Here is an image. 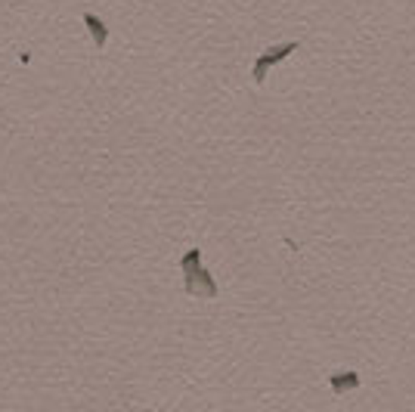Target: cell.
<instances>
[{
  "label": "cell",
  "instance_id": "cell-1",
  "mask_svg": "<svg viewBox=\"0 0 415 412\" xmlns=\"http://www.w3.org/2000/svg\"><path fill=\"white\" fill-rule=\"evenodd\" d=\"M180 270H183V291L192 298H217V282L214 276L202 267V248L192 245L183 257H180Z\"/></svg>",
  "mask_w": 415,
  "mask_h": 412
},
{
  "label": "cell",
  "instance_id": "cell-2",
  "mask_svg": "<svg viewBox=\"0 0 415 412\" xmlns=\"http://www.w3.org/2000/svg\"><path fill=\"white\" fill-rule=\"evenodd\" d=\"M298 41H289V44H276V46H270L266 53H260L257 59H254V69H251V78H254V84H264L266 81V71L273 69V65H279L282 59H289L294 50H298Z\"/></svg>",
  "mask_w": 415,
  "mask_h": 412
},
{
  "label": "cell",
  "instance_id": "cell-3",
  "mask_svg": "<svg viewBox=\"0 0 415 412\" xmlns=\"http://www.w3.org/2000/svg\"><path fill=\"white\" fill-rule=\"evenodd\" d=\"M81 22H84V28L93 35V46H96V50H103V46L109 44V25H105L103 19L96 16V12H84Z\"/></svg>",
  "mask_w": 415,
  "mask_h": 412
},
{
  "label": "cell",
  "instance_id": "cell-4",
  "mask_svg": "<svg viewBox=\"0 0 415 412\" xmlns=\"http://www.w3.org/2000/svg\"><path fill=\"white\" fill-rule=\"evenodd\" d=\"M329 384L334 394H347V390H357L359 384H363V378H359L357 369H344V372H334L329 378Z\"/></svg>",
  "mask_w": 415,
  "mask_h": 412
}]
</instances>
